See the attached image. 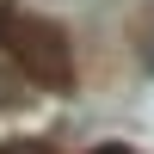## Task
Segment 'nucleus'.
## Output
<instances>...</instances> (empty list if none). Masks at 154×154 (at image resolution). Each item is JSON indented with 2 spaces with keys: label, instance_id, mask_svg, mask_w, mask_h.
Wrapping results in <instances>:
<instances>
[{
  "label": "nucleus",
  "instance_id": "1",
  "mask_svg": "<svg viewBox=\"0 0 154 154\" xmlns=\"http://www.w3.org/2000/svg\"><path fill=\"white\" fill-rule=\"evenodd\" d=\"M0 43H6V62L25 74V86H56L68 93L74 86V62H68V31L49 19H31L19 6H0Z\"/></svg>",
  "mask_w": 154,
  "mask_h": 154
},
{
  "label": "nucleus",
  "instance_id": "2",
  "mask_svg": "<svg viewBox=\"0 0 154 154\" xmlns=\"http://www.w3.org/2000/svg\"><path fill=\"white\" fill-rule=\"evenodd\" d=\"M25 99H31V93H25V74L12 68L6 56H0V111H12V105H25Z\"/></svg>",
  "mask_w": 154,
  "mask_h": 154
}]
</instances>
